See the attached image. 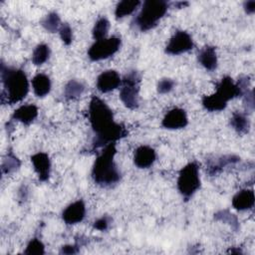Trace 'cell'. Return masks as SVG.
<instances>
[{"mask_svg": "<svg viewBox=\"0 0 255 255\" xmlns=\"http://www.w3.org/2000/svg\"><path fill=\"white\" fill-rule=\"evenodd\" d=\"M89 120L95 133L93 149L116 142L126 137L128 133L125 126L115 122L114 114L110 107L96 96L92 97L89 104Z\"/></svg>", "mask_w": 255, "mask_h": 255, "instance_id": "6da1fadb", "label": "cell"}, {"mask_svg": "<svg viewBox=\"0 0 255 255\" xmlns=\"http://www.w3.org/2000/svg\"><path fill=\"white\" fill-rule=\"evenodd\" d=\"M1 82L3 91L1 102L3 104L13 105L22 101L29 92V82L23 70L8 67L1 64Z\"/></svg>", "mask_w": 255, "mask_h": 255, "instance_id": "7a4b0ae2", "label": "cell"}, {"mask_svg": "<svg viewBox=\"0 0 255 255\" xmlns=\"http://www.w3.org/2000/svg\"><path fill=\"white\" fill-rule=\"evenodd\" d=\"M116 153V142H111L104 147L96 158L92 168V177L98 185L108 187L120 181L121 172L115 162Z\"/></svg>", "mask_w": 255, "mask_h": 255, "instance_id": "3957f363", "label": "cell"}, {"mask_svg": "<svg viewBox=\"0 0 255 255\" xmlns=\"http://www.w3.org/2000/svg\"><path fill=\"white\" fill-rule=\"evenodd\" d=\"M168 9V3L163 0L144 1L142 7L134 18V25L141 31L145 32L154 28L158 21L165 15Z\"/></svg>", "mask_w": 255, "mask_h": 255, "instance_id": "277c9868", "label": "cell"}, {"mask_svg": "<svg viewBox=\"0 0 255 255\" xmlns=\"http://www.w3.org/2000/svg\"><path fill=\"white\" fill-rule=\"evenodd\" d=\"M199 187V166L195 161H192L180 169L177 178V189L187 200L198 190Z\"/></svg>", "mask_w": 255, "mask_h": 255, "instance_id": "5b68a950", "label": "cell"}, {"mask_svg": "<svg viewBox=\"0 0 255 255\" xmlns=\"http://www.w3.org/2000/svg\"><path fill=\"white\" fill-rule=\"evenodd\" d=\"M140 76L136 71L129 72L122 80V88L120 90V99L123 104L129 110L138 107Z\"/></svg>", "mask_w": 255, "mask_h": 255, "instance_id": "8992f818", "label": "cell"}, {"mask_svg": "<svg viewBox=\"0 0 255 255\" xmlns=\"http://www.w3.org/2000/svg\"><path fill=\"white\" fill-rule=\"evenodd\" d=\"M121 47L119 37H110L96 41L89 49L88 56L91 61H101L115 55Z\"/></svg>", "mask_w": 255, "mask_h": 255, "instance_id": "52a82bcc", "label": "cell"}, {"mask_svg": "<svg viewBox=\"0 0 255 255\" xmlns=\"http://www.w3.org/2000/svg\"><path fill=\"white\" fill-rule=\"evenodd\" d=\"M193 48V40L185 31H177L169 39L165 53L169 55H180L190 51Z\"/></svg>", "mask_w": 255, "mask_h": 255, "instance_id": "ba28073f", "label": "cell"}, {"mask_svg": "<svg viewBox=\"0 0 255 255\" xmlns=\"http://www.w3.org/2000/svg\"><path fill=\"white\" fill-rule=\"evenodd\" d=\"M188 119L184 110L173 108L168 111L162 119L161 126L167 129H179L187 126Z\"/></svg>", "mask_w": 255, "mask_h": 255, "instance_id": "9c48e42d", "label": "cell"}, {"mask_svg": "<svg viewBox=\"0 0 255 255\" xmlns=\"http://www.w3.org/2000/svg\"><path fill=\"white\" fill-rule=\"evenodd\" d=\"M122 85V79L115 70H108L101 73L97 78V89L101 93H109Z\"/></svg>", "mask_w": 255, "mask_h": 255, "instance_id": "30bf717a", "label": "cell"}, {"mask_svg": "<svg viewBox=\"0 0 255 255\" xmlns=\"http://www.w3.org/2000/svg\"><path fill=\"white\" fill-rule=\"evenodd\" d=\"M86 216V205L83 200H77L68 205L62 213V218L68 225H74L83 221Z\"/></svg>", "mask_w": 255, "mask_h": 255, "instance_id": "8fae6325", "label": "cell"}, {"mask_svg": "<svg viewBox=\"0 0 255 255\" xmlns=\"http://www.w3.org/2000/svg\"><path fill=\"white\" fill-rule=\"evenodd\" d=\"M215 94L226 103L234 98L243 96V93L238 85L234 83L230 77H224L221 79V81L217 85Z\"/></svg>", "mask_w": 255, "mask_h": 255, "instance_id": "7c38bea8", "label": "cell"}, {"mask_svg": "<svg viewBox=\"0 0 255 255\" xmlns=\"http://www.w3.org/2000/svg\"><path fill=\"white\" fill-rule=\"evenodd\" d=\"M31 162L40 181H47L51 172V160L46 152H37L31 156Z\"/></svg>", "mask_w": 255, "mask_h": 255, "instance_id": "4fadbf2b", "label": "cell"}, {"mask_svg": "<svg viewBox=\"0 0 255 255\" xmlns=\"http://www.w3.org/2000/svg\"><path fill=\"white\" fill-rule=\"evenodd\" d=\"M156 159L154 149L148 145H140L134 150L133 162L139 168H148Z\"/></svg>", "mask_w": 255, "mask_h": 255, "instance_id": "5bb4252c", "label": "cell"}, {"mask_svg": "<svg viewBox=\"0 0 255 255\" xmlns=\"http://www.w3.org/2000/svg\"><path fill=\"white\" fill-rule=\"evenodd\" d=\"M240 158L237 155L234 154H226V155H221L217 157L216 159H210L207 163L206 171L209 175L213 176L221 172L226 166L235 164L238 162Z\"/></svg>", "mask_w": 255, "mask_h": 255, "instance_id": "9a60e30c", "label": "cell"}, {"mask_svg": "<svg viewBox=\"0 0 255 255\" xmlns=\"http://www.w3.org/2000/svg\"><path fill=\"white\" fill-rule=\"evenodd\" d=\"M254 202L255 197L252 189H242L238 191L232 198V206L239 211L253 208Z\"/></svg>", "mask_w": 255, "mask_h": 255, "instance_id": "2e32d148", "label": "cell"}, {"mask_svg": "<svg viewBox=\"0 0 255 255\" xmlns=\"http://www.w3.org/2000/svg\"><path fill=\"white\" fill-rule=\"evenodd\" d=\"M37 116L38 108L35 105H24L15 110L12 116V120L28 126L37 118Z\"/></svg>", "mask_w": 255, "mask_h": 255, "instance_id": "e0dca14e", "label": "cell"}, {"mask_svg": "<svg viewBox=\"0 0 255 255\" xmlns=\"http://www.w3.org/2000/svg\"><path fill=\"white\" fill-rule=\"evenodd\" d=\"M198 62L208 71H213L217 67V54L212 46H206L198 53Z\"/></svg>", "mask_w": 255, "mask_h": 255, "instance_id": "ac0fdd59", "label": "cell"}, {"mask_svg": "<svg viewBox=\"0 0 255 255\" xmlns=\"http://www.w3.org/2000/svg\"><path fill=\"white\" fill-rule=\"evenodd\" d=\"M32 88L34 91V94L37 97L43 98L47 96L51 91V80L50 78L45 74H37L32 79Z\"/></svg>", "mask_w": 255, "mask_h": 255, "instance_id": "d6986e66", "label": "cell"}, {"mask_svg": "<svg viewBox=\"0 0 255 255\" xmlns=\"http://www.w3.org/2000/svg\"><path fill=\"white\" fill-rule=\"evenodd\" d=\"M230 126L238 133H247L250 129V121L244 113L235 112L230 118Z\"/></svg>", "mask_w": 255, "mask_h": 255, "instance_id": "ffe728a7", "label": "cell"}, {"mask_svg": "<svg viewBox=\"0 0 255 255\" xmlns=\"http://www.w3.org/2000/svg\"><path fill=\"white\" fill-rule=\"evenodd\" d=\"M202 106L206 111L209 112H220L223 111L227 103L223 101L221 98H219L215 93L209 96H204L202 98Z\"/></svg>", "mask_w": 255, "mask_h": 255, "instance_id": "44dd1931", "label": "cell"}, {"mask_svg": "<svg viewBox=\"0 0 255 255\" xmlns=\"http://www.w3.org/2000/svg\"><path fill=\"white\" fill-rule=\"evenodd\" d=\"M85 91V85L77 80H70L64 88V96L67 100H76L80 98Z\"/></svg>", "mask_w": 255, "mask_h": 255, "instance_id": "7402d4cb", "label": "cell"}, {"mask_svg": "<svg viewBox=\"0 0 255 255\" xmlns=\"http://www.w3.org/2000/svg\"><path fill=\"white\" fill-rule=\"evenodd\" d=\"M140 5V2L137 0H124L121 1L115 10L116 18H124L128 15H130L136 8Z\"/></svg>", "mask_w": 255, "mask_h": 255, "instance_id": "603a6c76", "label": "cell"}, {"mask_svg": "<svg viewBox=\"0 0 255 255\" xmlns=\"http://www.w3.org/2000/svg\"><path fill=\"white\" fill-rule=\"evenodd\" d=\"M20 165H21L20 159L14 154L12 150H9L6 156L3 158L1 169L3 173L9 174L16 171L20 167Z\"/></svg>", "mask_w": 255, "mask_h": 255, "instance_id": "cb8c5ba5", "label": "cell"}, {"mask_svg": "<svg viewBox=\"0 0 255 255\" xmlns=\"http://www.w3.org/2000/svg\"><path fill=\"white\" fill-rule=\"evenodd\" d=\"M50 57V48L46 44H39L33 51L32 63L36 66L43 65Z\"/></svg>", "mask_w": 255, "mask_h": 255, "instance_id": "d4e9b609", "label": "cell"}, {"mask_svg": "<svg viewBox=\"0 0 255 255\" xmlns=\"http://www.w3.org/2000/svg\"><path fill=\"white\" fill-rule=\"evenodd\" d=\"M41 24L43 28L50 33H55L60 29L62 25L60 16L56 12H51L48 15H46L44 19L41 21Z\"/></svg>", "mask_w": 255, "mask_h": 255, "instance_id": "484cf974", "label": "cell"}, {"mask_svg": "<svg viewBox=\"0 0 255 255\" xmlns=\"http://www.w3.org/2000/svg\"><path fill=\"white\" fill-rule=\"evenodd\" d=\"M110 29V22L106 17H101L95 23L93 28V37L96 41L105 39Z\"/></svg>", "mask_w": 255, "mask_h": 255, "instance_id": "4316f807", "label": "cell"}, {"mask_svg": "<svg viewBox=\"0 0 255 255\" xmlns=\"http://www.w3.org/2000/svg\"><path fill=\"white\" fill-rule=\"evenodd\" d=\"M214 219L217 221H221L223 223L229 224L234 231H237L239 229L238 218L234 214L230 213L228 210H220L216 212L214 214Z\"/></svg>", "mask_w": 255, "mask_h": 255, "instance_id": "83f0119b", "label": "cell"}, {"mask_svg": "<svg viewBox=\"0 0 255 255\" xmlns=\"http://www.w3.org/2000/svg\"><path fill=\"white\" fill-rule=\"evenodd\" d=\"M24 254L27 255H43L45 254V246L38 238H33L24 250Z\"/></svg>", "mask_w": 255, "mask_h": 255, "instance_id": "f1b7e54d", "label": "cell"}, {"mask_svg": "<svg viewBox=\"0 0 255 255\" xmlns=\"http://www.w3.org/2000/svg\"><path fill=\"white\" fill-rule=\"evenodd\" d=\"M59 34H60V37L65 45H67V46L71 45V43L73 41V32H72L71 26L68 23H64L61 25V27L59 29Z\"/></svg>", "mask_w": 255, "mask_h": 255, "instance_id": "f546056e", "label": "cell"}, {"mask_svg": "<svg viewBox=\"0 0 255 255\" xmlns=\"http://www.w3.org/2000/svg\"><path fill=\"white\" fill-rule=\"evenodd\" d=\"M174 87V82L171 79H161L157 84V92L159 94H167Z\"/></svg>", "mask_w": 255, "mask_h": 255, "instance_id": "4dcf8cb0", "label": "cell"}, {"mask_svg": "<svg viewBox=\"0 0 255 255\" xmlns=\"http://www.w3.org/2000/svg\"><path fill=\"white\" fill-rule=\"evenodd\" d=\"M110 222H111V218L108 215L102 216L101 218H99L95 221L94 228H96L100 231H105V230L108 229V227L110 225Z\"/></svg>", "mask_w": 255, "mask_h": 255, "instance_id": "1f68e13d", "label": "cell"}, {"mask_svg": "<svg viewBox=\"0 0 255 255\" xmlns=\"http://www.w3.org/2000/svg\"><path fill=\"white\" fill-rule=\"evenodd\" d=\"M244 105L246 107L247 110L253 111L254 110V94H253V90L250 91H246L244 94Z\"/></svg>", "mask_w": 255, "mask_h": 255, "instance_id": "d6a6232c", "label": "cell"}, {"mask_svg": "<svg viewBox=\"0 0 255 255\" xmlns=\"http://www.w3.org/2000/svg\"><path fill=\"white\" fill-rule=\"evenodd\" d=\"M80 246H81V244L78 242H76L74 245H65L61 248L60 254H68V255L76 254L79 252Z\"/></svg>", "mask_w": 255, "mask_h": 255, "instance_id": "836d02e7", "label": "cell"}, {"mask_svg": "<svg viewBox=\"0 0 255 255\" xmlns=\"http://www.w3.org/2000/svg\"><path fill=\"white\" fill-rule=\"evenodd\" d=\"M244 10L247 14H253L255 12V1H247L244 3Z\"/></svg>", "mask_w": 255, "mask_h": 255, "instance_id": "e575fe53", "label": "cell"}, {"mask_svg": "<svg viewBox=\"0 0 255 255\" xmlns=\"http://www.w3.org/2000/svg\"><path fill=\"white\" fill-rule=\"evenodd\" d=\"M228 253H232V254H241L242 253V251L240 250V249H229V251H228Z\"/></svg>", "mask_w": 255, "mask_h": 255, "instance_id": "d590c367", "label": "cell"}]
</instances>
